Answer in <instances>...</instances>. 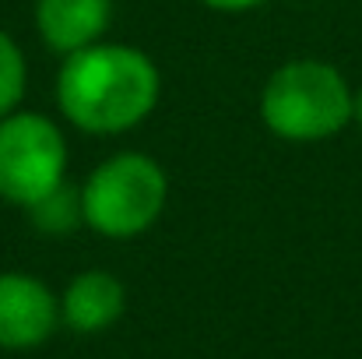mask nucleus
<instances>
[{"mask_svg":"<svg viewBox=\"0 0 362 359\" xmlns=\"http://www.w3.org/2000/svg\"><path fill=\"white\" fill-rule=\"evenodd\" d=\"M57 106L85 134H123L151 117L162 78L155 60L127 42H92L64 57L57 71Z\"/></svg>","mask_w":362,"mask_h":359,"instance_id":"nucleus-1","label":"nucleus"},{"mask_svg":"<svg viewBox=\"0 0 362 359\" xmlns=\"http://www.w3.org/2000/svg\"><path fill=\"white\" fill-rule=\"evenodd\" d=\"M356 113L345 74L324 60H288L260 89L264 127L292 144H313L341 134Z\"/></svg>","mask_w":362,"mask_h":359,"instance_id":"nucleus-2","label":"nucleus"},{"mask_svg":"<svg viewBox=\"0 0 362 359\" xmlns=\"http://www.w3.org/2000/svg\"><path fill=\"white\" fill-rule=\"evenodd\" d=\"M165 198L169 180L151 155L117 152L103 159L81 187L85 226L106 239H134L158 222Z\"/></svg>","mask_w":362,"mask_h":359,"instance_id":"nucleus-3","label":"nucleus"},{"mask_svg":"<svg viewBox=\"0 0 362 359\" xmlns=\"http://www.w3.org/2000/svg\"><path fill=\"white\" fill-rule=\"evenodd\" d=\"M67 141L42 113L14 110L0 120V198L28 208L64 183Z\"/></svg>","mask_w":362,"mask_h":359,"instance_id":"nucleus-4","label":"nucleus"},{"mask_svg":"<svg viewBox=\"0 0 362 359\" xmlns=\"http://www.w3.org/2000/svg\"><path fill=\"white\" fill-rule=\"evenodd\" d=\"M60 324L53 289L25 271H0V349L25 353L42 346Z\"/></svg>","mask_w":362,"mask_h":359,"instance_id":"nucleus-5","label":"nucleus"},{"mask_svg":"<svg viewBox=\"0 0 362 359\" xmlns=\"http://www.w3.org/2000/svg\"><path fill=\"white\" fill-rule=\"evenodd\" d=\"M110 21H113V0H35L39 39L60 57L103 42Z\"/></svg>","mask_w":362,"mask_h":359,"instance_id":"nucleus-6","label":"nucleus"},{"mask_svg":"<svg viewBox=\"0 0 362 359\" xmlns=\"http://www.w3.org/2000/svg\"><path fill=\"white\" fill-rule=\"evenodd\" d=\"M123 307H127L123 282L110 271L92 268L67 282L60 296V321L78 335H99L120 321Z\"/></svg>","mask_w":362,"mask_h":359,"instance_id":"nucleus-7","label":"nucleus"},{"mask_svg":"<svg viewBox=\"0 0 362 359\" xmlns=\"http://www.w3.org/2000/svg\"><path fill=\"white\" fill-rule=\"evenodd\" d=\"M25 212H28V222L46 237H67L78 226H85L81 187H71L67 180L60 187H53L46 198H39L35 205H28Z\"/></svg>","mask_w":362,"mask_h":359,"instance_id":"nucleus-8","label":"nucleus"},{"mask_svg":"<svg viewBox=\"0 0 362 359\" xmlns=\"http://www.w3.org/2000/svg\"><path fill=\"white\" fill-rule=\"evenodd\" d=\"M25 89H28L25 53L7 32H0V120L21 106Z\"/></svg>","mask_w":362,"mask_h":359,"instance_id":"nucleus-9","label":"nucleus"},{"mask_svg":"<svg viewBox=\"0 0 362 359\" xmlns=\"http://www.w3.org/2000/svg\"><path fill=\"white\" fill-rule=\"evenodd\" d=\"M204 7H211V11H226V14H243V11H253V7H260L264 0H201Z\"/></svg>","mask_w":362,"mask_h":359,"instance_id":"nucleus-10","label":"nucleus"},{"mask_svg":"<svg viewBox=\"0 0 362 359\" xmlns=\"http://www.w3.org/2000/svg\"><path fill=\"white\" fill-rule=\"evenodd\" d=\"M352 120H356V123L362 127V89L356 92V113H352Z\"/></svg>","mask_w":362,"mask_h":359,"instance_id":"nucleus-11","label":"nucleus"}]
</instances>
